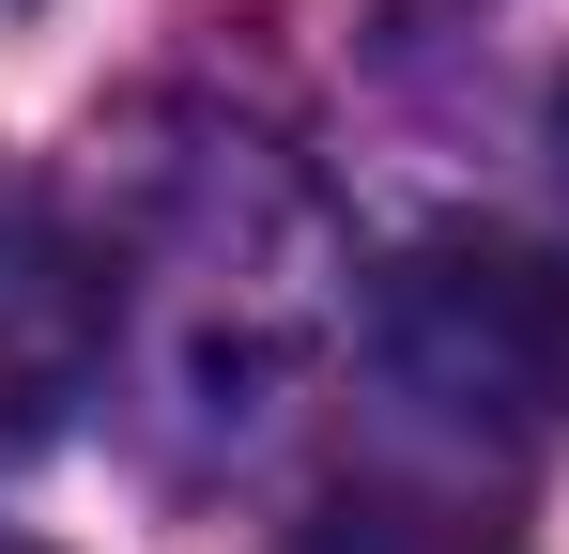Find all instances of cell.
<instances>
[{"instance_id": "obj_5", "label": "cell", "mask_w": 569, "mask_h": 554, "mask_svg": "<svg viewBox=\"0 0 569 554\" xmlns=\"http://www.w3.org/2000/svg\"><path fill=\"white\" fill-rule=\"evenodd\" d=\"M0 554H31V540H0Z\"/></svg>"}, {"instance_id": "obj_2", "label": "cell", "mask_w": 569, "mask_h": 554, "mask_svg": "<svg viewBox=\"0 0 569 554\" xmlns=\"http://www.w3.org/2000/svg\"><path fill=\"white\" fill-rule=\"evenodd\" d=\"M93 355H108V263L31 170H0V462H31L93 400Z\"/></svg>"}, {"instance_id": "obj_1", "label": "cell", "mask_w": 569, "mask_h": 554, "mask_svg": "<svg viewBox=\"0 0 569 554\" xmlns=\"http://www.w3.org/2000/svg\"><path fill=\"white\" fill-rule=\"evenodd\" d=\"M385 385L462 447H555L569 432V263L523 231H416L370 293Z\"/></svg>"}, {"instance_id": "obj_4", "label": "cell", "mask_w": 569, "mask_h": 554, "mask_svg": "<svg viewBox=\"0 0 569 554\" xmlns=\"http://www.w3.org/2000/svg\"><path fill=\"white\" fill-rule=\"evenodd\" d=\"M555 170H569V78H555Z\"/></svg>"}, {"instance_id": "obj_3", "label": "cell", "mask_w": 569, "mask_h": 554, "mask_svg": "<svg viewBox=\"0 0 569 554\" xmlns=\"http://www.w3.org/2000/svg\"><path fill=\"white\" fill-rule=\"evenodd\" d=\"M292 554H523L477 493H416V477H355V493H323Z\"/></svg>"}]
</instances>
